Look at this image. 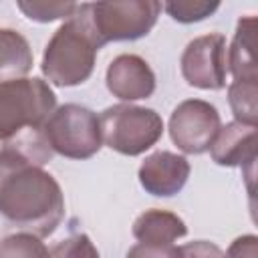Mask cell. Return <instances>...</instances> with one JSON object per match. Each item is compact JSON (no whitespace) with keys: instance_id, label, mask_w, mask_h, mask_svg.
<instances>
[{"instance_id":"cell-19","label":"cell","mask_w":258,"mask_h":258,"mask_svg":"<svg viewBox=\"0 0 258 258\" xmlns=\"http://www.w3.org/2000/svg\"><path fill=\"white\" fill-rule=\"evenodd\" d=\"M48 258H99V250L87 234H73L52 246Z\"/></svg>"},{"instance_id":"cell-15","label":"cell","mask_w":258,"mask_h":258,"mask_svg":"<svg viewBox=\"0 0 258 258\" xmlns=\"http://www.w3.org/2000/svg\"><path fill=\"white\" fill-rule=\"evenodd\" d=\"M228 101L238 123L256 125L258 119V85L250 81H234L228 89Z\"/></svg>"},{"instance_id":"cell-17","label":"cell","mask_w":258,"mask_h":258,"mask_svg":"<svg viewBox=\"0 0 258 258\" xmlns=\"http://www.w3.org/2000/svg\"><path fill=\"white\" fill-rule=\"evenodd\" d=\"M18 10L36 22H52L58 18H73L79 10L75 2H18Z\"/></svg>"},{"instance_id":"cell-20","label":"cell","mask_w":258,"mask_h":258,"mask_svg":"<svg viewBox=\"0 0 258 258\" xmlns=\"http://www.w3.org/2000/svg\"><path fill=\"white\" fill-rule=\"evenodd\" d=\"M127 258H181L179 246L167 244V246H153V244H135L129 252Z\"/></svg>"},{"instance_id":"cell-16","label":"cell","mask_w":258,"mask_h":258,"mask_svg":"<svg viewBox=\"0 0 258 258\" xmlns=\"http://www.w3.org/2000/svg\"><path fill=\"white\" fill-rule=\"evenodd\" d=\"M0 258H48V248L30 232H16L0 238Z\"/></svg>"},{"instance_id":"cell-2","label":"cell","mask_w":258,"mask_h":258,"mask_svg":"<svg viewBox=\"0 0 258 258\" xmlns=\"http://www.w3.org/2000/svg\"><path fill=\"white\" fill-rule=\"evenodd\" d=\"M161 4L153 0L125 2H85L79 4L77 18L85 24L97 46L117 40H137L155 26Z\"/></svg>"},{"instance_id":"cell-4","label":"cell","mask_w":258,"mask_h":258,"mask_svg":"<svg viewBox=\"0 0 258 258\" xmlns=\"http://www.w3.org/2000/svg\"><path fill=\"white\" fill-rule=\"evenodd\" d=\"M56 107V97L42 79H12L0 83V141H10L26 129H40Z\"/></svg>"},{"instance_id":"cell-11","label":"cell","mask_w":258,"mask_h":258,"mask_svg":"<svg viewBox=\"0 0 258 258\" xmlns=\"http://www.w3.org/2000/svg\"><path fill=\"white\" fill-rule=\"evenodd\" d=\"M212 159L218 165H254L256 161V125L232 121L220 127L212 147Z\"/></svg>"},{"instance_id":"cell-9","label":"cell","mask_w":258,"mask_h":258,"mask_svg":"<svg viewBox=\"0 0 258 258\" xmlns=\"http://www.w3.org/2000/svg\"><path fill=\"white\" fill-rule=\"evenodd\" d=\"M139 183L141 187L159 198H169L181 191L189 177V163L183 155L171 151H155L139 167Z\"/></svg>"},{"instance_id":"cell-3","label":"cell","mask_w":258,"mask_h":258,"mask_svg":"<svg viewBox=\"0 0 258 258\" xmlns=\"http://www.w3.org/2000/svg\"><path fill=\"white\" fill-rule=\"evenodd\" d=\"M97 52V42L75 14L48 40L42 54V73L58 87L81 85L91 77Z\"/></svg>"},{"instance_id":"cell-6","label":"cell","mask_w":258,"mask_h":258,"mask_svg":"<svg viewBox=\"0 0 258 258\" xmlns=\"http://www.w3.org/2000/svg\"><path fill=\"white\" fill-rule=\"evenodd\" d=\"M42 135L52 153L69 159H89L103 145L99 117L91 109L75 103L54 109L42 125Z\"/></svg>"},{"instance_id":"cell-21","label":"cell","mask_w":258,"mask_h":258,"mask_svg":"<svg viewBox=\"0 0 258 258\" xmlns=\"http://www.w3.org/2000/svg\"><path fill=\"white\" fill-rule=\"evenodd\" d=\"M179 250H181V258H224V252L216 244L206 242V240L183 244L179 246Z\"/></svg>"},{"instance_id":"cell-10","label":"cell","mask_w":258,"mask_h":258,"mask_svg":"<svg viewBox=\"0 0 258 258\" xmlns=\"http://www.w3.org/2000/svg\"><path fill=\"white\" fill-rule=\"evenodd\" d=\"M107 89L121 101L147 99L155 91V75L137 54H119L107 69Z\"/></svg>"},{"instance_id":"cell-18","label":"cell","mask_w":258,"mask_h":258,"mask_svg":"<svg viewBox=\"0 0 258 258\" xmlns=\"http://www.w3.org/2000/svg\"><path fill=\"white\" fill-rule=\"evenodd\" d=\"M161 8L177 22L189 24V22H200L208 16H212L218 8L220 2H204V0H177V2H165Z\"/></svg>"},{"instance_id":"cell-12","label":"cell","mask_w":258,"mask_h":258,"mask_svg":"<svg viewBox=\"0 0 258 258\" xmlns=\"http://www.w3.org/2000/svg\"><path fill=\"white\" fill-rule=\"evenodd\" d=\"M228 73L234 81H258L256 67V18L250 14L238 20L234 40L228 48Z\"/></svg>"},{"instance_id":"cell-14","label":"cell","mask_w":258,"mask_h":258,"mask_svg":"<svg viewBox=\"0 0 258 258\" xmlns=\"http://www.w3.org/2000/svg\"><path fill=\"white\" fill-rule=\"evenodd\" d=\"M30 69L32 50L28 40L12 28H0V83L22 79Z\"/></svg>"},{"instance_id":"cell-22","label":"cell","mask_w":258,"mask_h":258,"mask_svg":"<svg viewBox=\"0 0 258 258\" xmlns=\"http://www.w3.org/2000/svg\"><path fill=\"white\" fill-rule=\"evenodd\" d=\"M224 258H258V238L252 234L236 238Z\"/></svg>"},{"instance_id":"cell-5","label":"cell","mask_w":258,"mask_h":258,"mask_svg":"<svg viewBox=\"0 0 258 258\" xmlns=\"http://www.w3.org/2000/svg\"><path fill=\"white\" fill-rule=\"evenodd\" d=\"M101 139L123 155H141L163 135V121L153 109L137 105H113L99 117Z\"/></svg>"},{"instance_id":"cell-7","label":"cell","mask_w":258,"mask_h":258,"mask_svg":"<svg viewBox=\"0 0 258 258\" xmlns=\"http://www.w3.org/2000/svg\"><path fill=\"white\" fill-rule=\"evenodd\" d=\"M181 75L196 89H224L228 75V44L224 34L214 32L187 42L181 54Z\"/></svg>"},{"instance_id":"cell-13","label":"cell","mask_w":258,"mask_h":258,"mask_svg":"<svg viewBox=\"0 0 258 258\" xmlns=\"http://www.w3.org/2000/svg\"><path fill=\"white\" fill-rule=\"evenodd\" d=\"M187 234L185 222L165 210H147L133 222V236L141 244L167 246Z\"/></svg>"},{"instance_id":"cell-1","label":"cell","mask_w":258,"mask_h":258,"mask_svg":"<svg viewBox=\"0 0 258 258\" xmlns=\"http://www.w3.org/2000/svg\"><path fill=\"white\" fill-rule=\"evenodd\" d=\"M0 216L38 238L50 236L64 216L58 181L10 145L0 151Z\"/></svg>"},{"instance_id":"cell-8","label":"cell","mask_w":258,"mask_h":258,"mask_svg":"<svg viewBox=\"0 0 258 258\" xmlns=\"http://www.w3.org/2000/svg\"><path fill=\"white\" fill-rule=\"evenodd\" d=\"M220 115L214 105L202 99L179 103L169 117L171 141L185 153H204L212 147L220 131Z\"/></svg>"}]
</instances>
